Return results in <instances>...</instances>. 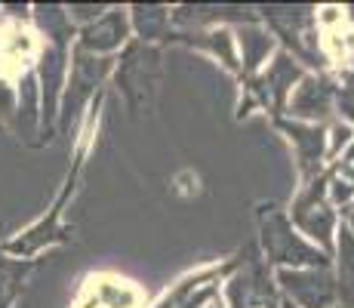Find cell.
<instances>
[{"mask_svg":"<svg viewBox=\"0 0 354 308\" xmlns=\"http://www.w3.org/2000/svg\"><path fill=\"white\" fill-rule=\"evenodd\" d=\"M283 111L290 114V120L321 123L324 127V123L333 118V111H336V80L324 71L305 74V78L299 80V87L292 90Z\"/></svg>","mask_w":354,"mask_h":308,"instance_id":"cell-7","label":"cell"},{"mask_svg":"<svg viewBox=\"0 0 354 308\" xmlns=\"http://www.w3.org/2000/svg\"><path fill=\"white\" fill-rule=\"evenodd\" d=\"M201 44L207 46L213 56H219V62L231 71H241V59H237V40H234V31L228 28H213L207 34H201Z\"/></svg>","mask_w":354,"mask_h":308,"instance_id":"cell-15","label":"cell"},{"mask_svg":"<svg viewBox=\"0 0 354 308\" xmlns=\"http://www.w3.org/2000/svg\"><path fill=\"white\" fill-rule=\"evenodd\" d=\"M28 271V265L22 259H6L0 256V308H12L19 296V287H22V278Z\"/></svg>","mask_w":354,"mask_h":308,"instance_id":"cell-16","label":"cell"},{"mask_svg":"<svg viewBox=\"0 0 354 308\" xmlns=\"http://www.w3.org/2000/svg\"><path fill=\"white\" fill-rule=\"evenodd\" d=\"M129 25L142 40H158L167 34L169 10H163V6H133L129 10Z\"/></svg>","mask_w":354,"mask_h":308,"instance_id":"cell-13","label":"cell"},{"mask_svg":"<svg viewBox=\"0 0 354 308\" xmlns=\"http://www.w3.org/2000/svg\"><path fill=\"white\" fill-rule=\"evenodd\" d=\"M333 265L342 284L354 287V231L339 219L336 228V244H333Z\"/></svg>","mask_w":354,"mask_h":308,"instance_id":"cell-14","label":"cell"},{"mask_svg":"<svg viewBox=\"0 0 354 308\" xmlns=\"http://www.w3.org/2000/svg\"><path fill=\"white\" fill-rule=\"evenodd\" d=\"M351 142H354L351 123H342V120L330 123V127H326V161H333V157H339L342 152H348Z\"/></svg>","mask_w":354,"mask_h":308,"instance_id":"cell-18","label":"cell"},{"mask_svg":"<svg viewBox=\"0 0 354 308\" xmlns=\"http://www.w3.org/2000/svg\"><path fill=\"white\" fill-rule=\"evenodd\" d=\"M34 19H37L40 31H46V37L53 44H62V46L68 44V37H71V19H68L65 10H59V6H37Z\"/></svg>","mask_w":354,"mask_h":308,"instance_id":"cell-17","label":"cell"},{"mask_svg":"<svg viewBox=\"0 0 354 308\" xmlns=\"http://www.w3.org/2000/svg\"><path fill=\"white\" fill-rule=\"evenodd\" d=\"M302 78H305V71H302V65H299V59H292V53H287V50H277L268 65L253 78L250 90H253V99L262 108H268V111H283L292 90L299 87Z\"/></svg>","mask_w":354,"mask_h":308,"instance_id":"cell-5","label":"cell"},{"mask_svg":"<svg viewBox=\"0 0 354 308\" xmlns=\"http://www.w3.org/2000/svg\"><path fill=\"white\" fill-rule=\"evenodd\" d=\"M216 293H219V284H213V275H194L182 280L158 308H203L209 299H216Z\"/></svg>","mask_w":354,"mask_h":308,"instance_id":"cell-12","label":"cell"},{"mask_svg":"<svg viewBox=\"0 0 354 308\" xmlns=\"http://www.w3.org/2000/svg\"><path fill=\"white\" fill-rule=\"evenodd\" d=\"M290 222L299 235L317 250H324L333 259V244H336V228H339V213L333 203L326 201V176H315L302 185L290 210Z\"/></svg>","mask_w":354,"mask_h":308,"instance_id":"cell-2","label":"cell"},{"mask_svg":"<svg viewBox=\"0 0 354 308\" xmlns=\"http://www.w3.org/2000/svg\"><path fill=\"white\" fill-rule=\"evenodd\" d=\"M68 80V50L62 44H50L37 59V90H40V118L53 127L62 105V87Z\"/></svg>","mask_w":354,"mask_h":308,"instance_id":"cell-8","label":"cell"},{"mask_svg":"<svg viewBox=\"0 0 354 308\" xmlns=\"http://www.w3.org/2000/svg\"><path fill=\"white\" fill-rule=\"evenodd\" d=\"M129 31H133L129 10H124V6H108L96 22L84 25L77 31V50L90 53V56H108V53L120 50L127 44Z\"/></svg>","mask_w":354,"mask_h":308,"instance_id":"cell-9","label":"cell"},{"mask_svg":"<svg viewBox=\"0 0 354 308\" xmlns=\"http://www.w3.org/2000/svg\"><path fill=\"white\" fill-rule=\"evenodd\" d=\"M234 40H237V50H241V71L247 78H256L265 65H268V56L274 53V34L259 28V25H241L234 31Z\"/></svg>","mask_w":354,"mask_h":308,"instance_id":"cell-11","label":"cell"},{"mask_svg":"<svg viewBox=\"0 0 354 308\" xmlns=\"http://www.w3.org/2000/svg\"><path fill=\"white\" fill-rule=\"evenodd\" d=\"M259 246L262 259L277 269H330L333 259L308 244L283 210H262L259 216Z\"/></svg>","mask_w":354,"mask_h":308,"instance_id":"cell-1","label":"cell"},{"mask_svg":"<svg viewBox=\"0 0 354 308\" xmlns=\"http://www.w3.org/2000/svg\"><path fill=\"white\" fill-rule=\"evenodd\" d=\"M281 296L296 308H333L348 290L336 269H277L274 271Z\"/></svg>","mask_w":354,"mask_h":308,"instance_id":"cell-4","label":"cell"},{"mask_svg":"<svg viewBox=\"0 0 354 308\" xmlns=\"http://www.w3.org/2000/svg\"><path fill=\"white\" fill-rule=\"evenodd\" d=\"M108 71H111V59L108 56H90V53L74 50L71 71H68V80H65L68 90L62 93V105H59V114L65 118V123L77 118L80 108L96 96V87L105 80Z\"/></svg>","mask_w":354,"mask_h":308,"instance_id":"cell-6","label":"cell"},{"mask_svg":"<svg viewBox=\"0 0 354 308\" xmlns=\"http://www.w3.org/2000/svg\"><path fill=\"white\" fill-rule=\"evenodd\" d=\"M283 296L277 290V280L271 265L256 253L247 250V259L225 280V308H281Z\"/></svg>","mask_w":354,"mask_h":308,"instance_id":"cell-3","label":"cell"},{"mask_svg":"<svg viewBox=\"0 0 354 308\" xmlns=\"http://www.w3.org/2000/svg\"><path fill=\"white\" fill-rule=\"evenodd\" d=\"M203 308H225V305H222V302H219V296H216V299H209V302L203 305Z\"/></svg>","mask_w":354,"mask_h":308,"instance_id":"cell-22","label":"cell"},{"mask_svg":"<svg viewBox=\"0 0 354 308\" xmlns=\"http://www.w3.org/2000/svg\"><path fill=\"white\" fill-rule=\"evenodd\" d=\"M281 133L290 139L292 152L299 161V173L302 179H315L324 173V161H326V127L321 123H302V120H277Z\"/></svg>","mask_w":354,"mask_h":308,"instance_id":"cell-10","label":"cell"},{"mask_svg":"<svg viewBox=\"0 0 354 308\" xmlns=\"http://www.w3.org/2000/svg\"><path fill=\"white\" fill-rule=\"evenodd\" d=\"M342 222L354 231V203H351V207H345V210H342Z\"/></svg>","mask_w":354,"mask_h":308,"instance_id":"cell-20","label":"cell"},{"mask_svg":"<svg viewBox=\"0 0 354 308\" xmlns=\"http://www.w3.org/2000/svg\"><path fill=\"white\" fill-rule=\"evenodd\" d=\"M281 308H296V305H292V302H287V299H283V302H281Z\"/></svg>","mask_w":354,"mask_h":308,"instance_id":"cell-23","label":"cell"},{"mask_svg":"<svg viewBox=\"0 0 354 308\" xmlns=\"http://www.w3.org/2000/svg\"><path fill=\"white\" fill-rule=\"evenodd\" d=\"M333 308H354V287H348V290L342 293V299H339Z\"/></svg>","mask_w":354,"mask_h":308,"instance_id":"cell-19","label":"cell"},{"mask_svg":"<svg viewBox=\"0 0 354 308\" xmlns=\"http://www.w3.org/2000/svg\"><path fill=\"white\" fill-rule=\"evenodd\" d=\"M345 50H348V56L354 59V31L345 34Z\"/></svg>","mask_w":354,"mask_h":308,"instance_id":"cell-21","label":"cell"}]
</instances>
